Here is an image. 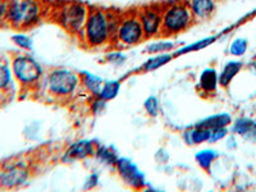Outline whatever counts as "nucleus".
<instances>
[{
	"label": "nucleus",
	"mask_w": 256,
	"mask_h": 192,
	"mask_svg": "<svg viewBox=\"0 0 256 192\" xmlns=\"http://www.w3.org/2000/svg\"><path fill=\"white\" fill-rule=\"evenodd\" d=\"M248 50V41L242 38H237L230 45V52L234 56H242Z\"/></svg>",
	"instance_id": "4be33fe9"
},
{
	"label": "nucleus",
	"mask_w": 256,
	"mask_h": 192,
	"mask_svg": "<svg viewBox=\"0 0 256 192\" xmlns=\"http://www.w3.org/2000/svg\"><path fill=\"white\" fill-rule=\"evenodd\" d=\"M232 123V118H230V114H216V116H212L209 118H205L204 120L198 122L196 126H200V127H205L208 130H216V128L220 127H227L228 124Z\"/></svg>",
	"instance_id": "dca6fc26"
},
{
	"label": "nucleus",
	"mask_w": 256,
	"mask_h": 192,
	"mask_svg": "<svg viewBox=\"0 0 256 192\" xmlns=\"http://www.w3.org/2000/svg\"><path fill=\"white\" fill-rule=\"evenodd\" d=\"M241 68H242L241 62H237V60L228 62V63L224 66L223 70H222V73L218 77L219 84L223 86V88H227L228 84L232 82V80L236 77L237 73L241 70Z\"/></svg>",
	"instance_id": "2eb2a0df"
},
{
	"label": "nucleus",
	"mask_w": 256,
	"mask_h": 192,
	"mask_svg": "<svg viewBox=\"0 0 256 192\" xmlns=\"http://www.w3.org/2000/svg\"><path fill=\"white\" fill-rule=\"evenodd\" d=\"M169 60H170V56H166V54H164V56H156L146 62L145 66H144V70H156V68L162 67L163 64H166V62Z\"/></svg>",
	"instance_id": "b1692460"
},
{
	"label": "nucleus",
	"mask_w": 256,
	"mask_h": 192,
	"mask_svg": "<svg viewBox=\"0 0 256 192\" xmlns=\"http://www.w3.org/2000/svg\"><path fill=\"white\" fill-rule=\"evenodd\" d=\"M186 142L194 144V145H200L202 142H206L210 140V130L205 127L196 126V128L191 130L184 134Z\"/></svg>",
	"instance_id": "f3484780"
},
{
	"label": "nucleus",
	"mask_w": 256,
	"mask_h": 192,
	"mask_svg": "<svg viewBox=\"0 0 256 192\" xmlns=\"http://www.w3.org/2000/svg\"><path fill=\"white\" fill-rule=\"evenodd\" d=\"M12 41L17 45L18 48L24 50H31L32 49V40L27 35L24 34H17V35H13Z\"/></svg>",
	"instance_id": "bb28decb"
},
{
	"label": "nucleus",
	"mask_w": 256,
	"mask_h": 192,
	"mask_svg": "<svg viewBox=\"0 0 256 192\" xmlns=\"http://www.w3.org/2000/svg\"><path fill=\"white\" fill-rule=\"evenodd\" d=\"M44 16V4L40 0H12L8 3L6 20L18 30L36 26Z\"/></svg>",
	"instance_id": "f03ea898"
},
{
	"label": "nucleus",
	"mask_w": 256,
	"mask_h": 192,
	"mask_svg": "<svg viewBox=\"0 0 256 192\" xmlns=\"http://www.w3.org/2000/svg\"><path fill=\"white\" fill-rule=\"evenodd\" d=\"M218 73L216 70L212 68H208L204 72L201 73L200 76V84H198V88L201 91H204L205 94H212L216 90L219 84L218 80Z\"/></svg>",
	"instance_id": "4468645a"
},
{
	"label": "nucleus",
	"mask_w": 256,
	"mask_h": 192,
	"mask_svg": "<svg viewBox=\"0 0 256 192\" xmlns=\"http://www.w3.org/2000/svg\"><path fill=\"white\" fill-rule=\"evenodd\" d=\"M116 169H118V173L122 177V180H124L128 186H131L132 188H144L146 186L145 176L141 172L138 166L134 163H132L130 159H124V158H120L118 159L116 164Z\"/></svg>",
	"instance_id": "9d476101"
},
{
	"label": "nucleus",
	"mask_w": 256,
	"mask_h": 192,
	"mask_svg": "<svg viewBox=\"0 0 256 192\" xmlns=\"http://www.w3.org/2000/svg\"><path fill=\"white\" fill-rule=\"evenodd\" d=\"M146 38L163 36V6H148L137 10Z\"/></svg>",
	"instance_id": "6e6552de"
},
{
	"label": "nucleus",
	"mask_w": 256,
	"mask_h": 192,
	"mask_svg": "<svg viewBox=\"0 0 256 192\" xmlns=\"http://www.w3.org/2000/svg\"><path fill=\"white\" fill-rule=\"evenodd\" d=\"M254 68H255V72H256V63H255V66H254Z\"/></svg>",
	"instance_id": "2f4dec72"
},
{
	"label": "nucleus",
	"mask_w": 256,
	"mask_h": 192,
	"mask_svg": "<svg viewBox=\"0 0 256 192\" xmlns=\"http://www.w3.org/2000/svg\"><path fill=\"white\" fill-rule=\"evenodd\" d=\"M90 6L81 2H66L54 8V20L68 34L80 38L88 20Z\"/></svg>",
	"instance_id": "7ed1b4c3"
},
{
	"label": "nucleus",
	"mask_w": 256,
	"mask_h": 192,
	"mask_svg": "<svg viewBox=\"0 0 256 192\" xmlns=\"http://www.w3.org/2000/svg\"><path fill=\"white\" fill-rule=\"evenodd\" d=\"M96 152V148L91 141L82 140L78 142H74L68 148L67 152L64 155L66 160H80L84 158L94 155Z\"/></svg>",
	"instance_id": "f8f14e48"
},
{
	"label": "nucleus",
	"mask_w": 256,
	"mask_h": 192,
	"mask_svg": "<svg viewBox=\"0 0 256 192\" xmlns=\"http://www.w3.org/2000/svg\"><path fill=\"white\" fill-rule=\"evenodd\" d=\"M218 158V152L212 150V148H205V150H201L198 154L195 155V159L198 162V166L204 170H209L210 166H212V162Z\"/></svg>",
	"instance_id": "6ab92c4d"
},
{
	"label": "nucleus",
	"mask_w": 256,
	"mask_h": 192,
	"mask_svg": "<svg viewBox=\"0 0 256 192\" xmlns=\"http://www.w3.org/2000/svg\"><path fill=\"white\" fill-rule=\"evenodd\" d=\"M6 12H8V3L6 0H0V20H6Z\"/></svg>",
	"instance_id": "c756f323"
},
{
	"label": "nucleus",
	"mask_w": 256,
	"mask_h": 192,
	"mask_svg": "<svg viewBox=\"0 0 256 192\" xmlns=\"http://www.w3.org/2000/svg\"><path fill=\"white\" fill-rule=\"evenodd\" d=\"M173 48H174V44L172 41H156V42H152V44L148 45L145 52H148V54H158V52L170 50Z\"/></svg>",
	"instance_id": "5701e85b"
},
{
	"label": "nucleus",
	"mask_w": 256,
	"mask_h": 192,
	"mask_svg": "<svg viewBox=\"0 0 256 192\" xmlns=\"http://www.w3.org/2000/svg\"><path fill=\"white\" fill-rule=\"evenodd\" d=\"M106 60H108L109 63H113V64H116V66H120V64L124 63L126 56H123L122 52H110V54H108V56H106Z\"/></svg>",
	"instance_id": "c85d7f7f"
},
{
	"label": "nucleus",
	"mask_w": 256,
	"mask_h": 192,
	"mask_svg": "<svg viewBox=\"0 0 256 192\" xmlns=\"http://www.w3.org/2000/svg\"><path fill=\"white\" fill-rule=\"evenodd\" d=\"M146 38L142 24L136 12H127L120 14V24L116 27V36H114V46L118 48H132L140 45Z\"/></svg>",
	"instance_id": "39448f33"
},
{
	"label": "nucleus",
	"mask_w": 256,
	"mask_h": 192,
	"mask_svg": "<svg viewBox=\"0 0 256 192\" xmlns=\"http://www.w3.org/2000/svg\"><path fill=\"white\" fill-rule=\"evenodd\" d=\"M228 130L227 127H220L216 128V130H210V142H216V141L222 140L224 137L227 136Z\"/></svg>",
	"instance_id": "cd10ccee"
},
{
	"label": "nucleus",
	"mask_w": 256,
	"mask_h": 192,
	"mask_svg": "<svg viewBox=\"0 0 256 192\" xmlns=\"http://www.w3.org/2000/svg\"><path fill=\"white\" fill-rule=\"evenodd\" d=\"M10 81H12V72L6 64L0 62V90L8 88Z\"/></svg>",
	"instance_id": "a878e982"
},
{
	"label": "nucleus",
	"mask_w": 256,
	"mask_h": 192,
	"mask_svg": "<svg viewBox=\"0 0 256 192\" xmlns=\"http://www.w3.org/2000/svg\"><path fill=\"white\" fill-rule=\"evenodd\" d=\"M232 131L246 138L256 141V122L250 118H238L233 123Z\"/></svg>",
	"instance_id": "ddd939ff"
},
{
	"label": "nucleus",
	"mask_w": 256,
	"mask_h": 192,
	"mask_svg": "<svg viewBox=\"0 0 256 192\" xmlns=\"http://www.w3.org/2000/svg\"><path fill=\"white\" fill-rule=\"evenodd\" d=\"M81 77L70 70H54L48 76V90L56 98H70L76 92Z\"/></svg>",
	"instance_id": "423d86ee"
},
{
	"label": "nucleus",
	"mask_w": 256,
	"mask_h": 192,
	"mask_svg": "<svg viewBox=\"0 0 256 192\" xmlns=\"http://www.w3.org/2000/svg\"><path fill=\"white\" fill-rule=\"evenodd\" d=\"M28 178V168L24 162H13L0 169V186L3 188H17Z\"/></svg>",
	"instance_id": "1a4fd4ad"
},
{
	"label": "nucleus",
	"mask_w": 256,
	"mask_h": 192,
	"mask_svg": "<svg viewBox=\"0 0 256 192\" xmlns=\"http://www.w3.org/2000/svg\"><path fill=\"white\" fill-rule=\"evenodd\" d=\"M120 90V81H108L104 82V86H102V91L98 95V98L104 102H109V100H113Z\"/></svg>",
	"instance_id": "aec40b11"
},
{
	"label": "nucleus",
	"mask_w": 256,
	"mask_h": 192,
	"mask_svg": "<svg viewBox=\"0 0 256 192\" xmlns=\"http://www.w3.org/2000/svg\"><path fill=\"white\" fill-rule=\"evenodd\" d=\"M82 82H84V86L86 88V90L88 92H91L92 95H99L100 91H102V86H104V81L102 80V77L95 76L92 73L84 72L82 73Z\"/></svg>",
	"instance_id": "a211bd4d"
},
{
	"label": "nucleus",
	"mask_w": 256,
	"mask_h": 192,
	"mask_svg": "<svg viewBox=\"0 0 256 192\" xmlns=\"http://www.w3.org/2000/svg\"><path fill=\"white\" fill-rule=\"evenodd\" d=\"M195 17L186 2L177 0L163 6V36L174 38L195 24Z\"/></svg>",
	"instance_id": "20e7f679"
},
{
	"label": "nucleus",
	"mask_w": 256,
	"mask_h": 192,
	"mask_svg": "<svg viewBox=\"0 0 256 192\" xmlns=\"http://www.w3.org/2000/svg\"><path fill=\"white\" fill-rule=\"evenodd\" d=\"M13 73L16 78L24 84H34L42 76V68L34 58L28 56H18L13 59Z\"/></svg>",
	"instance_id": "0eeeda50"
},
{
	"label": "nucleus",
	"mask_w": 256,
	"mask_h": 192,
	"mask_svg": "<svg viewBox=\"0 0 256 192\" xmlns=\"http://www.w3.org/2000/svg\"><path fill=\"white\" fill-rule=\"evenodd\" d=\"M195 20H209L214 16L218 6V0H186Z\"/></svg>",
	"instance_id": "9b49d317"
},
{
	"label": "nucleus",
	"mask_w": 256,
	"mask_h": 192,
	"mask_svg": "<svg viewBox=\"0 0 256 192\" xmlns=\"http://www.w3.org/2000/svg\"><path fill=\"white\" fill-rule=\"evenodd\" d=\"M98 184V176L92 174L88 178V184H86V188H94Z\"/></svg>",
	"instance_id": "7c9ffc66"
},
{
	"label": "nucleus",
	"mask_w": 256,
	"mask_h": 192,
	"mask_svg": "<svg viewBox=\"0 0 256 192\" xmlns=\"http://www.w3.org/2000/svg\"><path fill=\"white\" fill-rule=\"evenodd\" d=\"M120 18V13L114 10L91 8L84 31L80 35L82 44L90 49L112 46Z\"/></svg>",
	"instance_id": "f257e3e1"
},
{
	"label": "nucleus",
	"mask_w": 256,
	"mask_h": 192,
	"mask_svg": "<svg viewBox=\"0 0 256 192\" xmlns=\"http://www.w3.org/2000/svg\"><path fill=\"white\" fill-rule=\"evenodd\" d=\"M95 154L96 156H98V159H99L100 162H102L104 164H106V166H116V162H118L116 155L108 148H102H102H96Z\"/></svg>",
	"instance_id": "412c9836"
},
{
	"label": "nucleus",
	"mask_w": 256,
	"mask_h": 192,
	"mask_svg": "<svg viewBox=\"0 0 256 192\" xmlns=\"http://www.w3.org/2000/svg\"><path fill=\"white\" fill-rule=\"evenodd\" d=\"M146 113L150 116H159V102H158L156 96H148V99L144 102Z\"/></svg>",
	"instance_id": "393cba45"
}]
</instances>
